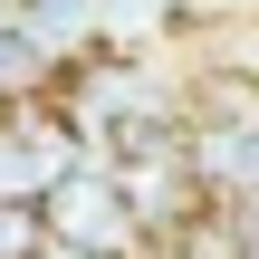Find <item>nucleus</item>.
<instances>
[{"mask_svg":"<svg viewBox=\"0 0 259 259\" xmlns=\"http://www.w3.org/2000/svg\"><path fill=\"white\" fill-rule=\"evenodd\" d=\"M183 154H192V183L211 211L259 202V77L250 67H211L183 96Z\"/></svg>","mask_w":259,"mask_h":259,"instance_id":"1","label":"nucleus"},{"mask_svg":"<svg viewBox=\"0 0 259 259\" xmlns=\"http://www.w3.org/2000/svg\"><path fill=\"white\" fill-rule=\"evenodd\" d=\"M77 163H87V144H77V125L58 115L48 87H38V96H0V202L38 211Z\"/></svg>","mask_w":259,"mask_h":259,"instance_id":"2","label":"nucleus"},{"mask_svg":"<svg viewBox=\"0 0 259 259\" xmlns=\"http://www.w3.org/2000/svg\"><path fill=\"white\" fill-rule=\"evenodd\" d=\"M38 231L67 240V250H96V259H154L135 202H125V183H115V163H77V173L38 202Z\"/></svg>","mask_w":259,"mask_h":259,"instance_id":"3","label":"nucleus"},{"mask_svg":"<svg viewBox=\"0 0 259 259\" xmlns=\"http://www.w3.org/2000/svg\"><path fill=\"white\" fill-rule=\"evenodd\" d=\"M38 211H19V202H0V259H38Z\"/></svg>","mask_w":259,"mask_h":259,"instance_id":"4","label":"nucleus"},{"mask_svg":"<svg viewBox=\"0 0 259 259\" xmlns=\"http://www.w3.org/2000/svg\"><path fill=\"white\" fill-rule=\"evenodd\" d=\"M231 259H259V202L231 211Z\"/></svg>","mask_w":259,"mask_h":259,"instance_id":"5","label":"nucleus"},{"mask_svg":"<svg viewBox=\"0 0 259 259\" xmlns=\"http://www.w3.org/2000/svg\"><path fill=\"white\" fill-rule=\"evenodd\" d=\"M38 259H96V250H67V240H38Z\"/></svg>","mask_w":259,"mask_h":259,"instance_id":"6","label":"nucleus"}]
</instances>
